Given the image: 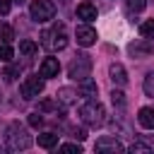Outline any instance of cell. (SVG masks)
I'll return each mask as SVG.
<instances>
[{
	"label": "cell",
	"mask_w": 154,
	"mask_h": 154,
	"mask_svg": "<svg viewBox=\"0 0 154 154\" xmlns=\"http://www.w3.org/2000/svg\"><path fill=\"white\" fill-rule=\"evenodd\" d=\"M36 51H38L36 41H31V38H22V41H19V53H22V55H34Z\"/></svg>",
	"instance_id": "2e32d148"
},
{
	"label": "cell",
	"mask_w": 154,
	"mask_h": 154,
	"mask_svg": "<svg viewBox=\"0 0 154 154\" xmlns=\"http://www.w3.org/2000/svg\"><path fill=\"white\" fill-rule=\"evenodd\" d=\"M67 72H70L72 79H84V77H89V72H91V60H89V55H77V58L70 63Z\"/></svg>",
	"instance_id": "5b68a950"
},
{
	"label": "cell",
	"mask_w": 154,
	"mask_h": 154,
	"mask_svg": "<svg viewBox=\"0 0 154 154\" xmlns=\"http://www.w3.org/2000/svg\"><path fill=\"white\" fill-rule=\"evenodd\" d=\"M79 116H82V120L87 123V125H91V128H99V125H103V116H106V111H103V106L99 103V101H89V103H84L82 108H79Z\"/></svg>",
	"instance_id": "7a4b0ae2"
},
{
	"label": "cell",
	"mask_w": 154,
	"mask_h": 154,
	"mask_svg": "<svg viewBox=\"0 0 154 154\" xmlns=\"http://www.w3.org/2000/svg\"><path fill=\"white\" fill-rule=\"evenodd\" d=\"M94 149H96V152H120L123 147H120V142L113 140V137H101V140H96Z\"/></svg>",
	"instance_id": "30bf717a"
},
{
	"label": "cell",
	"mask_w": 154,
	"mask_h": 154,
	"mask_svg": "<svg viewBox=\"0 0 154 154\" xmlns=\"http://www.w3.org/2000/svg\"><path fill=\"white\" fill-rule=\"evenodd\" d=\"M58 72H60L58 58H43V63H41V67H38V75H41V77H58Z\"/></svg>",
	"instance_id": "ba28073f"
},
{
	"label": "cell",
	"mask_w": 154,
	"mask_h": 154,
	"mask_svg": "<svg viewBox=\"0 0 154 154\" xmlns=\"http://www.w3.org/2000/svg\"><path fill=\"white\" fill-rule=\"evenodd\" d=\"M17 75H19V70H17V67H5V72H2V77H5L7 82H12Z\"/></svg>",
	"instance_id": "cb8c5ba5"
},
{
	"label": "cell",
	"mask_w": 154,
	"mask_h": 154,
	"mask_svg": "<svg viewBox=\"0 0 154 154\" xmlns=\"http://www.w3.org/2000/svg\"><path fill=\"white\" fill-rule=\"evenodd\" d=\"M75 96H77V91H75L72 87H63V89H58V94H55V99H58L60 103H72Z\"/></svg>",
	"instance_id": "9a60e30c"
},
{
	"label": "cell",
	"mask_w": 154,
	"mask_h": 154,
	"mask_svg": "<svg viewBox=\"0 0 154 154\" xmlns=\"http://www.w3.org/2000/svg\"><path fill=\"white\" fill-rule=\"evenodd\" d=\"M12 38H14L12 26H10V24H0V41H2V43H10Z\"/></svg>",
	"instance_id": "e0dca14e"
},
{
	"label": "cell",
	"mask_w": 154,
	"mask_h": 154,
	"mask_svg": "<svg viewBox=\"0 0 154 154\" xmlns=\"http://www.w3.org/2000/svg\"><path fill=\"white\" fill-rule=\"evenodd\" d=\"M10 5H12V0H0V14H7Z\"/></svg>",
	"instance_id": "83f0119b"
},
{
	"label": "cell",
	"mask_w": 154,
	"mask_h": 154,
	"mask_svg": "<svg viewBox=\"0 0 154 154\" xmlns=\"http://www.w3.org/2000/svg\"><path fill=\"white\" fill-rule=\"evenodd\" d=\"M12 55H14V51L7 46V43H2L0 46V60H5V63H10L12 60Z\"/></svg>",
	"instance_id": "44dd1931"
},
{
	"label": "cell",
	"mask_w": 154,
	"mask_h": 154,
	"mask_svg": "<svg viewBox=\"0 0 154 154\" xmlns=\"http://www.w3.org/2000/svg\"><path fill=\"white\" fill-rule=\"evenodd\" d=\"M140 34H142L144 38L154 36V19H147V22H142V24H140Z\"/></svg>",
	"instance_id": "ac0fdd59"
},
{
	"label": "cell",
	"mask_w": 154,
	"mask_h": 154,
	"mask_svg": "<svg viewBox=\"0 0 154 154\" xmlns=\"http://www.w3.org/2000/svg\"><path fill=\"white\" fill-rule=\"evenodd\" d=\"M75 38H77V43H79V46L89 48V46H94V43H96V29H91L89 24H82V26H77V29H75Z\"/></svg>",
	"instance_id": "52a82bcc"
},
{
	"label": "cell",
	"mask_w": 154,
	"mask_h": 154,
	"mask_svg": "<svg viewBox=\"0 0 154 154\" xmlns=\"http://www.w3.org/2000/svg\"><path fill=\"white\" fill-rule=\"evenodd\" d=\"M130 152H132V154H135V152H144V154H147V152H152V149H149V144L135 142V144H130Z\"/></svg>",
	"instance_id": "d4e9b609"
},
{
	"label": "cell",
	"mask_w": 154,
	"mask_h": 154,
	"mask_svg": "<svg viewBox=\"0 0 154 154\" xmlns=\"http://www.w3.org/2000/svg\"><path fill=\"white\" fill-rule=\"evenodd\" d=\"M41 123H43V118H41V113H31V116H29V125H31V128H38Z\"/></svg>",
	"instance_id": "484cf974"
},
{
	"label": "cell",
	"mask_w": 154,
	"mask_h": 154,
	"mask_svg": "<svg viewBox=\"0 0 154 154\" xmlns=\"http://www.w3.org/2000/svg\"><path fill=\"white\" fill-rule=\"evenodd\" d=\"M108 75H111L113 84H118V87H125V84H128V72H125V67H123L120 63H113V65L108 67Z\"/></svg>",
	"instance_id": "9c48e42d"
},
{
	"label": "cell",
	"mask_w": 154,
	"mask_h": 154,
	"mask_svg": "<svg viewBox=\"0 0 154 154\" xmlns=\"http://www.w3.org/2000/svg\"><path fill=\"white\" fill-rule=\"evenodd\" d=\"M142 87H144V94H147V96H154V72H149V75L144 77V84H142Z\"/></svg>",
	"instance_id": "ffe728a7"
},
{
	"label": "cell",
	"mask_w": 154,
	"mask_h": 154,
	"mask_svg": "<svg viewBox=\"0 0 154 154\" xmlns=\"http://www.w3.org/2000/svg\"><path fill=\"white\" fill-rule=\"evenodd\" d=\"M77 17L84 19V22H91V19H96V7L91 2H79L77 5Z\"/></svg>",
	"instance_id": "8fae6325"
},
{
	"label": "cell",
	"mask_w": 154,
	"mask_h": 154,
	"mask_svg": "<svg viewBox=\"0 0 154 154\" xmlns=\"http://www.w3.org/2000/svg\"><path fill=\"white\" fill-rule=\"evenodd\" d=\"M29 14L34 22H48L55 17V5L48 2V0H34L29 5Z\"/></svg>",
	"instance_id": "277c9868"
},
{
	"label": "cell",
	"mask_w": 154,
	"mask_h": 154,
	"mask_svg": "<svg viewBox=\"0 0 154 154\" xmlns=\"http://www.w3.org/2000/svg\"><path fill=\"white\" fill-rule=\"evenodd\" d=\"M72 132H75V137H77V140H84V137H87V135H84V130H82V128H75V130H72Z\"/></svg>",
	"instance_id": "f1b7e54d"
},
{
	"label": "cell",
	"mask_w": 154,
	"mask_h": 154,
	"mask_svg": "<svg viewBox=\"0 0 154 154\" xmlns=\"http://www.w3.org/2000/svg\"><path fill=\"white\" fill-rule=\"evenodd\" d=\"M137 120H140V125H142V128L154 130V108H140Z\"/></svg>",
	"instance_id": "4fadbf2b"
},
{
	"label": "cell",
	"mask_w": 154,
	"mask_h": 154,
	"mask_svg": "<svg viewBox=\"0 0 154 154\" xmlns=\"http://www.w3.org/2000/svg\"><path fill=\"white\" fill-rule=\"evenodd\" d=\"M38 108H41V111H53V108H55V103H53V101H51V99H43V101H41V106H38Z\"/></svg>",
	"instance_id": "4316f807"
},
{
	"label": "cell",
	"mask_w": 154,
	"mask_h": 154,
	"mask_svg": "<svg viewBox=\"0 0 154 154\" xmlns=\"http://www.w3.org/2000/svg\"><path fill=\"white\" fill-rule=\"evenodd\" d=\"M60 152H67V154H75V152H77V154H79V152H82V147H79V144H75V142H70V144H63V147H60Z\"/></svg>",
	"instance_id": "603a6c76"
},
{
	"label": "cell",
	"mask_w": 154,
	"mask_h": 154,
	"mask_svg": "<svg viewBox=\"0 0 154 154\" xmlns=\"http://www.w3.org/2000/svg\"><path fill=\"white\" fill-rule=\"evenodd\" d=\"M55 144H58V135H55V132H41V135H38V147L53 149Z\"/></svg>",
	"instance_id": "5bb4252c"
},
{
	"label": "cell",
	"mask_w": 154,
	"mask_h": 154,
	"mask_svg": "<svg viewBox=\"0 0 154 154\" xmlns=\"http://www.w3.org/2000/svg\"><path fill=\"white\" fill-rule=\"evenodd\" d=\"M128 7H130L132 12H142V10L147 7V0H128Z\"/></svg>",
	"instance_id": "7402d4cb"
},
{
	"label": "cell",
	"mask_w": 154,
	"mask_h": 154,
	"mask_svg": "<svg viewBox=\"0 0 154 154\" xmlns=\"http://www.w3.org/2000/svg\"><path fill=\"white\" fill-rule=\"evenodd\" d=\"M41 46H46V48H51V51H63V48L67 46L65 26L60 24V26H53V29L43 31V34H41Z\"/></svg>",
	"instance_id": "6da1fadb"
},
{
	"label": "cell",
	"mask_w": 154,
	"mask_h": 154,
	"mask_svg": "<svg viewBox=\"0 0 154 154\" xmlns=\"http://www.w3.org/2000/svg\"><path fill=\"white\" fill-rule=\"evenodd\" d=\"M19 91H22L24 99H36V96L43 91V79H41V77H26V79L22 82Z\"/></svg>",
	"instance_id": "8992f818"
},
{
	"label": "cell",
	"mask_w": 154,
	"mask_h": 154,
	"mask_svg": "<svg viewBox=\"0 0 154 154\" xmlns=\"http://www.w3.org/2000/svg\"><path fill=\"white\" fill-rule=\"evenodd\" d=\"M96 91H99V87H96V82H94V79H89V77L79 79V94H82V96L91 99V96H96Z\"/></svg>",
	"instance_id": "7c38bea8"
},
{
	"label": "cell",
	"mask_w": 154,
	"mask_h": 154,
	"mask_svg": "<svg viewBox=\"0 0 154 154\" xmlns=\"http://www.w3.org/2000/svg\"><path fill=\"white\" fill-rule=\"evenodd\" d=\"M12 2H17V5H22V2H24V0H12Z\"/></svg>",
	"instance_id": "f546056e"
},
{
	"label": "cell",
	"mask_w": 154,
	"mask_h": 154,
	"mask_svg": "<svg viewBox=\"0 0 154 154\" xmlns=\"http://www.w3.org/2000/svg\"><path fill=\"white\" fill-rule=\"evenodd\" d=\"M7 147L10 149H26V147H31V135L14 123L7 130Z\"/></svg>",
	"instance_id": "3957f363"
},
{
	"label": "cell",
	"mask_w": 154,
	"mask_h": 154,
	"mask_svg": "<svg viewBox=\"0 0 154 154\" xmlns=\"http://www.w3.org/2000/svg\"><path fill=\"white\" fill-rule=\"evenodd\" d=\"M111 101H113V106L123 108V106H125V94H123L120 89H113V91H111Z\"/></svg>",
	"instance_id": "d6986e66"
}]
</instances>
